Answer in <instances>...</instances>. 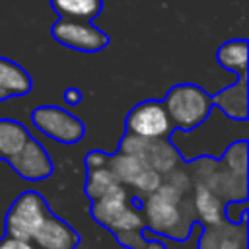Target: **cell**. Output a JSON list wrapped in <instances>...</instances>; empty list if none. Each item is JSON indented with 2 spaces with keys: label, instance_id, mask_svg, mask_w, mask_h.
I'll return each instance as SVG.
<instances>
[{
  "label": "cell",
  "instance_id": "obj_27",
  "mask_svg": "<svg viewBox=\"0 0 249 249\" xmlns=\"http://www.w3.org/2000/svg\"><path fill=\"white\" fill-rule=\"evenodd\" d=\"M0 249H35L31 241H25V239H18V237H4L0 239Z\"/></svg>",
  "mask_w": 249,
  "mask_h": 249
},
{
  "label": "cell",
  "instance_id": "obj_22",
  "mask_svg": "<svg viewBox=\"0 0 249 249\" xmlns=\"http://www.w3.org/2000/svg\"><path fill=\"white\" fill-rule=\"evenodd\" d=\"M142 226H144V216L136 208L126 204L124 210L113 220L109 230H113L115 233H119V231H138V230H142Z\"/></svg>",
  "mask_w": 249,
  "mask_h": 249
},
{
  "label": "cell",
  "instance_id": "obj_23",
  "mask_svg": "<svg viewBox=\"0 0 249 249\" xmlns=\"http://www.w3.org/2000/svg\"><path fill=\"white\" fill-rule=\"evenodd\" d=\"M161 181H163V175L160 173V171H156V169H152V167H146L140 175H138V179L132 183V187L140 193V195H150V193H154L160 185H161Z\"/></svg>",
  "mask_w": 249,
  "mask_h": 249
},
{
  "label": "cell",
  "instance_id": "obj_15",
  "mask_svg": "<svg viewBox=\"0 0 249 249\" xmlns=\"http://www.w3.org/2000/svg\"><path fill=\"white\" fill-rule=\"evenodd\" d=\"M216 60L222 68L237 74L247 76V39H230L220 45L216 51Z\"/></svg>",
  "mask_w": 249,
  "mask_h": 249
},
{
  "label": "cell",
  "instance_id": "obj_11",
  "mask_svg": "<svg viewBox=\"0 0 249 249\" xmlns=\"http://www.w3.org/2000/svg\"><path fill=\"white\" fill-rule=\"evenodd\" d=\"M29 74L14 60L0 56V101L8 97H19L31 91Z\"/></svg>",
  "mask_w": 249,
  "mask_h": 249
},
{
  "label": "cell",
  "instance_id": "obj_24",
  "mask_svg": "<svg viewBox=\"0 0 249 249\" xmlns=\"http://www.w3.org/2000/svg\"><path fill=\"white\" fill-rule=\"evenodd\" d=\"M148 142L150 138H144V136H138V134H132V132H126L121 140V146H119V152L123 154H130V156H138L144 160V154H146V148H148Z\"/></svg>",
  "mask_w": 249,
  "mask_h": 249
},
{
  "label": "cell",
  "instance_id": "obj_10",
  "mask_svg": "<svg viewBox=\"0 0 249 249\" xmlns=\"http://www.w3.org/2000/svg\"><path fill=\"white\" fill-rule=\"evenodd\" d=\"M212 105L230 117L231 121H245L247 119V76H239V80L212 97Z\"/></svg>",
  "mask_w": 249,
  "mask_h": 249
},
{
  "label": "cell",
  "instance_id": "obj_1",
  "mask_svg": "<svg viewBox=\"0 0 249 249\" xmlns=\"http://www.w3.org/2000/svg\"><path fill=\"white\" fill-rule=\"evenodd\" d=\"M183 191L161 181V185L150 193L144 200V224L160 235L167 237H185L189 231V224H185L181 200Z\"/></svg>",
  "mask_w": 249,
  "mask_h": 249
},
{
  "label": "cell",
  "instance_id": "obj_17",
  "mask_svg": "<svg viewBox=\"0 0 249 249\" xmlns=\"http://www.w3.org/2000/svg\"><path fill=\"white\" fill-rule=\"evenodd\" d=\"M195 210L206 226L224 222V200L216 196L204 183H196L195 187Z\"/></svg>",
  "mask_w": 249,
  "mask_h": 249
},
{
  "label": "cell",
  "instance_id": "obj_4",
  "mask_svg": "<svg viewBox=\"0 0 249 249\" xmlns=\"http://www.w3.org/2000/svg\"><path fill=\"white\" fill-rule=\"evenodd\" d=\"M51 35L62 47L82 51V53H97L109 45L107 33L95 27L91 21L58 18L51 27Z\"/></svg>",
  "mask_w": 249,
  "mask_h": 249
},
{
  "label": "cell",
  "instance_id": "obj_21",
  "mask_svg": "<svg viewBox=\"0 0 249 249\" xmlns=\"http://www.w3.org/2000/svg\"><path fill=\"white\" fill-rule=\"evenodd\" d=\"M224 165L235 175L245 177L247 173V142L241 138L239 142H233L224 152Z\"/></svg>",
  "mask_w": 249,
  "mask_h": 249
},
{
  "label": "cell",
  "instance_id": "obj_6",
  "mask_svg": "<svg viewBox=\"0 0 249 249\" xmlns=\"http://www.w3.org/2000/svg\"><path fill=\"white\" fill-rule=\"evenodd\" d=\"M171 126L163 103L156 99L138 103L126 117V130L144 138H163L171 132Z\"/></svg>",
  "mask_w": 249,
  "mask_h": 249
},
{
  "label": "cell",
  "instance_id": "obj_5",
  "mask_svg": "<svg viewBox=\"0 0 249 249\" xmlns=\"http://www.w3.org/2000/svg\"><path fill=\"white\" fill-rule=\"evenodd\" d=\"M33 124L47 134L49 138L62 142V144H74L78 140H82L86 128L84 123L74 117L72 113H68L66 109H60L56 105H41L33 111L31 115Z\"/></svg>",
  "mask_w": 249,
  "mask_h": 249
},
{
  "label": "cell",
  "instance_id": "obj_14",
  "mask_svg": "<svg viewBox=\"0 0 249 249\" xmlns=\"http://www.w3.org/2000/svg\"><path fill=\"white\" fill-rule=\"evenodd\" d=\"M51 8L62 19L91 21L103 10V0H51Z\"/></svg>",
  "mask_w": 249,
  "mask_h": 249
},
{
  "label": "cell",
  "instance_id": "obj_13",
  "mask_svg": "<svg viewBox=\"0 0 249 249\" xmlns=\"http://www.w3.org/2000/svg\"><path fill=\"white\" fill-rule=\"evenodd\" d=\"M126 204H128V195H126V191L121 185L115 191H111V193H107V195H103V196H99V198L93 200V204H91V216L101 226L109 228L113 224V220L124 210Z\"/></svg>",
  "mask_w": 249,
  "mask_h": 249
},
{
  "label": "cell",
  "instance_id": "obj_29",
  "mask_svg": "<svg viewBox=\"0 0 249 249\" xmlns=\"http://www.w3.org/2000/svg\"><path fill=\"white\" fill-rule=\"evenodd\" d=\"M64 101H66L68 105H78V103L82 101V91H80L78 88H68V89L64 91Z\"/></svg>",
  "mask_w": 249,
  "mask_h": 249
},
{
  "label": "cell",
  "instance_id": "obj_19",
  "mask_svg": "<svg viewBox=\"0 0 249 249\" xmlns=\"http://www.w3.org/2000/svg\"><path fill=\"white\" fill-rule=\"evenodd\" d=\"M29 138L25 126L12 119H0V156L8 158L16 154Z\"/></svg>",
  "mask_w": 249,
  "mask_h": 249
},
{
  "label": "cell",
  "instance_id": "obj_2",
  "mask_svg": "<svg viewBox=\"0 0 249 249\" xmlns=\"http://www.w3.org/2000/svg\"><path fill=\"white\" fill-rule=\"evenodd\" d=\"M169 121L179 130H193L202 124L212 111V97L195 84L173 86L161 101Z\"/></svg>",
  "mask_w": 249,
  "mask_h": 249
},
{
  "label": "cell",
  "instance_id": "obj_31",
  "mask_svg": "<svg viewBox=\"0 0 249 249\" xmlns=\"http://www.w3.org/2000/svg\"><path fill=\"white\" fill-rule=\"evenodd\" d=\"M0 158H2V156H0Z\"/></svg>",
  "mask_w": 249,
  "mask_h": 249
},
{
  "label": "cell",
  "instance_id": "obj_30",
  "mask_svg": "<svg viewBox=\"0 0 249 249\" xmlns=\"http://www.w3.org/2000/svg\"><path fill=\"white\" fill-rule=\"evenodd\" d=\"M138 249H165L161 243H158V241H146L142 247H138Z\"/></svg>",
  "mask_w": 249,
  "mask_h": 249
},
{
  "label": "cell",
  "instance_id": "obj_7",
  "mask_svg": "<svg viewBox=\"0 0 249 249\" xmlns=\"http://www.w3.org/2000/svg\"><path fill=\"white\" fill-rule=\"evenodd\" d=\"M8 161L16 169V173L27 181H39L53 173L51 158L33 138H27V142L16 154L8 156Z\"/></svg>",
  "mask_w": 249,
  "mask_h": 249
},
{
  "label": "cell",
  "instance_id": "obj_25",
  "mask_svg": "<svg viewBox=\"0 0 249 249\" xmlns=\"http://www.w3.org/2000/svg\"><path fill=\"white\" fill-rule=\"evenodd\" d=\"M224 218L230 224H245V218H247L245 200H231V202L224 204Z\"/></svg>",
  "mask_w": 249,
  "mask_h": 249
},
{
  "label": "cell",
  "instance_id": "obj_26",
  "mask_svg": "<svg viewBox=\"0 0 249 249\" xmlns=\"http://www.w3.org/2000/svg\"><path fill=\"white\" fill-rule=\"evenodd\" d=\"M163 181L169 183V185H173V187H177L183 193L189 189V175L185 171H181V169H175V167L171 171L163 173Z\"/></svg>",
  "mask_w": 249,
  "mask_h": 249
},
{
  "label": "cell",
  "instance_id": "obj_12",
  "mask_svg": "<svg viewBox=\"0 0 249 249\" xmlns=\"http://www.w3.org/2000/svg\"><path fill=\"white\" fill-rule=\"evenodd\" d=\"M204 185L216 195L220 196L224 202H231V200H245L247 198V185H245V177L231 173L230 169L224 171H212L210 177L204 181Z\"/></svg>",
  "mask_w": 249,
  "mask_h": 249
},
{
  "label": "cell",
  "instance_id": "obj_28",
  "mask_svg": "<svg viewBox=\"0 0 249 249\" xmlns=\"http://www.w3.org/2000/svg\"><path fill=\"white\" fill-rule=\"evenodd\" d=\"M107 161H109V156L103 154V152H89V154L86 156V165H88V169L103 167V165H107Z\"/></svg>",
  "mask_w": 249,
  "mask_h": 249
},
{
  "label": "cell",
  "instance_id": "obj_18",
  "mask_svg": "<svg viewBox=\"0 0 249 249\" xmlns=\"http://www.w3.org/2000/svg\"><path fill=\"white\" fill-rule=\"evenodd\" d=\"M107 167L113 171V175L119 179L121 185H130L138 179V175L148 167V163L138 158V156H130V154H123V152H117L113 156H109V161H107Z\"/></svg>",
  "mask_w": 249,
  "mask_h": 249
},
{
  "label": "cell",
  "instance_id": "obj_16",
  "mask_svg": "<svg viewBox=\"0 0 249 249\" xmlns=\"http://www.w3.org/2000/svg\"><path fill=\"white\" fill-rule=\"evenodd\" d=\"M144 161L148 163V167L160 171L161 175L171 171L173 167H177L179 163V152L177 148L161 138H150L146 154H144Z\"/></svg>",
  "mask_w": 249,
  "mask_h": 249
},
{
  "label": "cell",
  "instance_id": "obj_9",
  "mask_svg": "<svg viewBox=\"0 0 249 249\" xmlns=\"http://www.w3.org/2000/svg\"><path fill=\"white\" fill-rule=\"evenodd\" d=\"M243 224H214L200 233L198 249H243Z\"/></svg>",
  "mask_w": 249,
  "mask_h": 249
},
{
  "label": "cell",
  "instance_id": "obj_20",
  "mask_svg": "<svg viewBox=\"0 0 249 249\" xmlns=\"http://www.w3.org/2000/svg\"><path fill=\"white\" fill-rule=\"evenodd\" d=\"M117 187H121V183H119V179L113 175V171L107 165L95 167V169H88L86 195L89 196V200H95V198L115 191Z\"/></svg>",
  "mask_w": 249,
  "mask_h": 249
},
{
  "label": "cell",
  "instance_id": "obj_8",
  "mask_svg": "<svg viewBox=\"0 0 249 249\" xmlns=\"http://www.w3.org/2000/svg\"><path fill=\"white\" fill-rule=\"evenodd\" d=\"M31 241H35L39 249H74L78 245V233L60 218L49 214Z\"/></svg>",
  "mask_w": 249,
  "mask_h": 249
},
{
  "label": "cell",
  "instance_id": "obj_3",
  "mask_svg": "<svg viewBox=\"0 0 249 249\" xmlns=\"http://www.w3.org/2000/svg\"><path fill=\"white\" fill-rule=\"evenodd\" d=\"M49 214L51 212L43 196L33 191H27L19 195L10 206L6 214V233L18 239L31 241V237L35 235V231L41 228V224Z\"/></svg>",
  "mask_w": 249,
  "mask_h": 249
}]
</instances>
